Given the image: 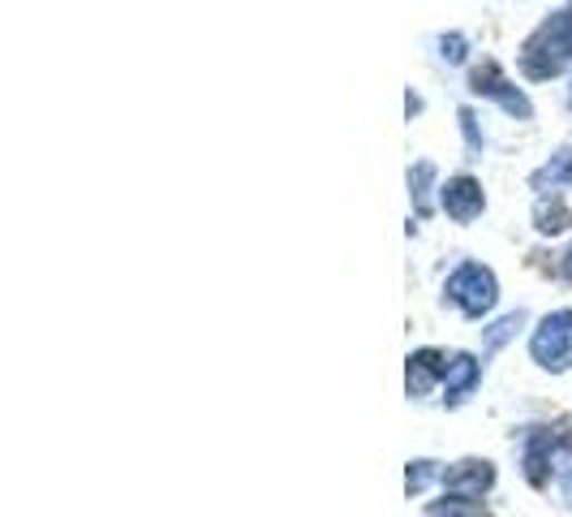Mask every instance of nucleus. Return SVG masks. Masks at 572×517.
Returning a JSON list of instances; mask_svg holds the SVG:
<instances>
[{
  "label": "nucleus",
  "instance_id": "3",
  "mask_svg": "<svg viewBox=\"0 0 572 517\" xmlns=\"http://www.w3.org/2000/svg\"><path fill=\"white\" fill-rule=\"evenodd\" d=\"M444 207L456 216V221H470L477 207H482V191H477L474 182H465V177H461V182H452V186L444 191Z\"/></svg>",
  "mask_w": 572,
  "mask_h": 517
},
{
  "label": "nucleus",
  "instance_id": "1",
  "mask_svg": "<svg viewBox=\"0 0 572 517\" xmlns=\"http://www.w3.org/2000/svg\"><path fill=\"white\" fill-rule=\"evenodd\" d=\"M572 350V315H555V320L542 323V332L534 336V354L546 367H564Z\"/></svg>",
  "mask_w": 572,
  "mask_h": 517
},
{
  "label": "nucleus",
  "instance_id": "4",
  "mask_svg": "<svg viewBox=\"0 0 572 517\" xmlns=\"http://www.w3.org/2000/svg\"><path fill=\"white\" fill-rule=\"evenodd\" d=\"M569 281H572V255H569Z\"/></svg>",
  "mask_w": 572,
  "mask_h": 517
},
{
  "label": "nucleus",
  "instance_id": "2",
  "mask_svg": "<svg viewBox=\"0 0 572 517\" xmlns=\"http://www.w3.org/2000/svg\"><path fill=\"white\" fill-rule=\"evenodd\" d=\"M452 297L465 306V311H486L491 302H495V285H491V276L482 272V267H465V272H456V281H452Z\"/></svg>",
  "mask_w": 572,
  "mask_h": 517
}]
</instances>
